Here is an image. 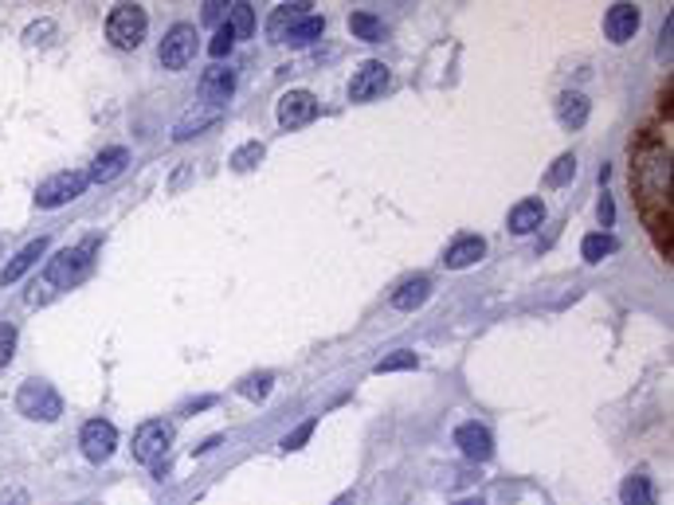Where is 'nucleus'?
I'll return each instance as SVG.
<instances>
[{
  "mask_svg": "<svg viewBox=\"0 0 674 505\" xmlns=\"http://www.w3.org/2000/svg\"><path fill=\"white\" fill-rule=\"evenodd\" d=\"M631 188L639 192V204L651 220L670 216V149H643L631 165Z\"/></svg>",
  "mask_w": 674,
  "mask_h": 505,
  "instance_id": "nucleus-1",
  "label": "nucleus"
},
{
  "mask_svg": "<svg viewBox=\"0 0 674 505\" xmlns=\"http://www.w3.org/2000/svg\"><path fill=\"white\" fill-rule=\"evenodd\" d=\"M94 239H87L83 247H63L59 255H51L48 266H44V283L56 286V290H71L74 283H83V278L91 274L94 266Z\"/></svg>",
  "mask_w": 674,
  "mask_h": 505,
  "instance_id": "nucleus-2",
  "label": "nucleus"
},
{
  "mask_svg": "<svg viewBox=\"0 0 674 505\" xmlns=\"http://www.w3.org/2000/svg\"><path fill=\"white\" fill-rule=\"evenodd\" d=\"M16 412L24 419H36V423H56L63 415V400L48 380H24L16 392Z\"/></svg>",
  "mask_w": 674,
  "mask_h": 505,
  "instance_id": "nucleus-3",
  "label": "nucleus"
},
{
  "mask_svg": "<svg viewBox=\"0 0 674 505\" xmlns=\"http://www.w3.org/2000/svg\"><path fill=\"white\" fill-rule=\"evenodd\" d=\"M145 31H149V16H145V8H137V4H118L114 13L106 16V39H110L118 51L142 48Z\"/></svg>",
  "mask_w": 674,
  "mask_h": 505,
  "instance_id": "nucleus-4",
  "label": "nucleus"
},
{
  "mask_svg": "<svg viewBox=\"0 0 674 505\" xmlns=\"http://www.w3.org/2000/svg\"><path fill=\"white\" fill-rule=\"evenodd\" d=\"M91 185V177L87 173H79V169H67V173H56V177H48L44 185L36 188V204L39 208H63V204H71L74 196H83V188Z\"/></svg>",
  "mask_w": 674,
  "mask_h": 505,
  "instance_id": "nucleus-5",
  "label": "nucleus"
},
{
  "mask_svg": "<svg viewBox=\"0 0 674 505\" xmlns=\"http://www.w3.org/2000/svg\"><path fill=\"white\" fill-rule=\"evenodd\" d=\"M169 443H173V423L169 419H149V423H142L134 431V458L153 466V462L165 458Z\"/></svg>",
  "mask_w": 674,
  "mask_h": 505,
  "instance_id": "nucleus-6",
  "label": "nucleus"
},
{
  "mask_svg": "<svg viewBox=\"0 0 674 505\" xmlns=\"http://www.w3.org/2000/svg\"><path fill=\"white\" fill-rule=\"evenodd\" d=\"M192 56H197V28H192V24L169 28V36L162 39V51H157L162 67L165 71H180V67H188Z\"/></svg>",
  "mask_w": 674,
  "mask_h": 505,
  "instance_id": "nucleus-7",
  "label": "nucleus"
},
{
  "mask_svg": "<svg viewBox=\"0 0 674 505\" xmlns=\"http://www.w3.org/2000/svg\"><path fill=\"white\" fill-rule=\"evenodd\" d=\"M79 447H83V455H87L91 462H106L114 455V447H118V427L110 423V419H91V423H83Z\"/></svg>",
  "mask_w": 674,
  "mask_h": 505,
  "instance_id": "nucleus-8",
  "label": "nucleus"
},
{
  "mask_svg": "<svg viewBox=\"0 0 674 505\" xmlns=\"http://www.w3.org/2000/svg\"><path fill=\"white\" fill-rule=\"evenodd\" d=\"M389 83H392V74L384 63H361V71L349 79V99L353 102H369V99H377V94L389 91Z\"/></svg>",
  "mask_w": 674,
  "mask_h": 505,
  "instance_id": "nucleus-9",
  "label": "nucleus"
},
{
  "mask_svg": "<svg viewBox=\"0 0 674 505\" xmlns=\"http://www.w3.org/2000/svg\"><path fill=\"white\" fill-rule=\"evenodd\" d=\"M318 118V99L310 91H286L279 99V126L283 130H298Z\"/></svg>",
  "mask_w": 674,
  "mask_h": 505,
  "instance_id": "nucleus-10",
  "label": "nucleus"
},
{
  "mask_svg": "<svg viewBox=\"0 0 674 505\" xmlns=\"http://www.w3.org/2000/svg\"><path fill=\"white\" fill-rule=\"evenodd\" d=\"M455 447L463 450V455L470 462H490L495 458V439H490L486 427H478V423H463L455 431Z\"/></svg>",
  "mask_w": 674,
  "mask_h": 505,
  "instance_id": "nucleus-11",
  "label": "nucleus"
},
{
  "mask_svg": "<svg viewBox=\"0 0 674 505\" xmlns=\"http://www.w3.org/2000/svg\"><path fill=\"white\" fill-rule=\"evenodd\" d=\"M639 31V8L635 4H612L604 16V36L612 44H627L631 36Z\"/></svg>",
  "mask_w": 674,
  "mask_h": 505,
  "instance_id": "nucleus-12",
  "label": "nucleus"
},
{
  "mask_svg": "<svg viewBox=\"0 0 674 505\" xmlns=\"http://www.w3.org/2000/svg\"><path fill=\"white\" fill-rule=\"evenodd\" d=\"M220 106H192V110H185L177 118L173 126V142H188V137H197L200 130H208V126L220 122Z\"/></svg>",
  "mask_w": 674,
  "mask_h": 505,
  "instance_id": "nucleus-13",
  "label": "nucleus"
},
{
  "mask_svg": "<svg viewBox=\"0 0 674 505\" xmlns=\"http://www.w3.org/2000/svg\"><path fill=\"white\" fill-rule=\"evenodd\" d=\"M232 91H235V71L232 67H208L205 79H200V99H205L208 106L228 102Z\"/></svg>",
  "mask_w": 674,
  "mask_h": 505,
  "instance_id": "nucleus-14",
  "label": "nucleus"
},
{
  "mask_svg": "<svg viewBox=\"0 0 674 505\" xmlns=\"http://www.w3.org/2000/svg\"><path fill=\"white\" fill-rule=\"evenodd\" d=\"M486 255V243H483V235H459V239L447 247V255H443V263L451 266V271H463V266H475L478 259Z\"/></svg>",
  "mask_w": 674,
  "mask_h": 505,
  "instance_id": "nucleus-15",
  "label": "nucleus"
},
{
  "mask_svg": "<svg viewBox=\"0 0 674 505\" xmlns=\"http://www.w3.org/2000/svg\"><path fill=\"white\" fill-rule=\"evenodd\" d=\"M48 255V239H36V243H28L24 251H16V259L4 266V271H0V286H13V283H20V278H24L31 266H36L39 259H44Z\"/></svg>",
  "mask_w": 674,
  "mask_h": 505,
  "instance_id": "nucleus-16",
  "label": "nucleus"
},
{
  "mask_svg": "<svg viewBox=\"0 0 674 505\" xmlns=\"http://www.w3.org/2000/svg\"><path fill=\"white\" fill-rule=\"evenodd\" d=\"M427 298H432V278L420 274V278H408V283L396 290L389 302H392V309H400V314H412V309H420Z\"/></svg>",
  "mask_w": 674,
  "mask_h": 505,
  "instance_id": "nucleus-17",
  "label": "nucleus"
},
{
  "mask_svg": "<svg viewBox=\"0 0 674 505\" xmlns=\"http://www.w3.org/2000/svg\"><path fill=\"white\" fill-rule=\"evenodd\" d=\"M126 165H130V153H126L122 145H110V149H102V153L94 157V165H91L87 177L94 180V185H106V180H114Z\"/></svg>",
  "mask_w": 674,
  "mask_h": 505,
  "instance_id": "nucleus-18",
  "label": "nucleus"
},
{
  "mask_svg": "<svg viewBox=\"0 0 674 505\" xmlns=\"http://www.w3.org/2000/svg\"><path fill=\"white\" fill-rule=\"evenodd\" d=\"M541 220H545V204L538 196H530V200H521V204H513V208H510V231L513 235L538 231Z\"/></svg>",
  "mask_w": 674,
  "mask_h": 505,
  "instance_id": "nucleus-19",
  "label": "nucleus"
},
{
  "mask_svg": "<svg viewBox=\"0 0 674 505\" xmlns=\"http://www.w3.org/2000/svg\"><path fill=\"white\" fill-rule=\"evenodd\" d=\"M557 118L565 130H581V126L588 122V99L581 91H565L557 99Z\"/></svg>",
  "mask_w": 674,
  "mask_h": 505,
  "instance_id": "nucleus-20",
  "label": "nucleus"
},
{
  "mask_svg": "<svg viewBox=\"0 0 674 505\" xmlns=\"http://www.w3.org/2000/svg\"><path fill=\"white\" fill-rule=\"evenodd\" d=\"M322 31H326V20H322V16H302V20H298V24L283 36V44H291V48H310L318 36H322Z\"/></svg>",
  "mask_w": 674,
  "mask_h": 505,
  "instance_id": "nucleus-21",
  "label": "nucleus"
},
{
  "mask_svg": "<svg viewBox=\"0 0 674 505\" xmlns=\"http://www.w3.org/2000/svg\"><path fill=\"white\" fill-rule=\"evenodd\" d=\"M306 8H310V4H279V13H275V16H271V24H267V31H271V39H279V44H283V36H286V31H291V28H294L302 16H310Z\"/></svg>",
  "mask_w": 674,
  "mask_h": 505,
  "instance_id": "nucleus-22",
  "label": "nucleus"
},
{
  "mask_svg": "<svg viewBox=\"0 0 674 505\" xmlns=\"http://www.w3.org/2000/svg\"><path fill=\"white\" fill-rule=\"evenodd\" d=\"M349 31L357 39H365V44H377V39H384V20H377L372 13H353L349 16Z\"/></svg>",
  "mask_w": 674,
  "mask_h": 505,
  "instance_id": "nucleus-23",
  "label": "nucleus"
},
{
  "mask_svg": "<svg viewBox=\"0 0 674 505\" xmlns=\"http://www.w3.org/2000/svg\"><path fill=\"white\" fill-rule=\"evenodd\" d=\"M616 235H608V231H596V235H584V243H581V255L588 263H604L608 255L616 251Z\"/></svg>",
  "mask_w": 674,
  "mask_h": 505,
  "instance_id": "nucleus-24",
  "label": "nucleus"
},
{
  "mask_svg": "<svg viewBox=\"0 0 674 505\" xmlns=\"http://www.w3.org/2000/svg\"><path fill=\"white\" fill-rule=\"evenodd\" d=\"M619 498H624V505H655V493H651V482L643 475H631L624 490H619Z\"/></svg>",
  "mask_w": 674,
  "mask_h": 505,
  "instance_id": "nucleus-25",
  "label": "nucleus"
},
{
  "mask_svg": "<svg viewBox=\"0 0 674 505\" xmlns=\"http://www.w3.org/2000/svg\"><path fill=\"white\" fill-rule=\"evenodd\" d=\"M573 177H576V157H573V153H561L557 161H553L549 173H545V185H549V188H561V185H569Z\"/></svg>",
  "mask_w": 674,
  "mask_h": 505,
  "instance_id": "nucleus-26",
  "label": "nucleus"
},
{
  "mask_svg": "<svg viewBox=\"0 0 674 505\" xmlns=\"http://www.w3.org/2000/svg\"><path fill=\"white\" fill-rule=\"evenodd\" d=\"M228 28L235 31V39H248L251 31H255V13H251V4H232L228 8Z\"/></svg>",
  "mask_w": 674,
  "mask_h": 505,
  "instance_id": "nucleus-27",
  "label": "nucleus"
},
{
  "mask_svg": "<svg viewBox=\"0 0 674 505\" xmlns=\"http://www.w3.org/2000/svg\"><path fill=\"white\" fill-rule=\"evenodd\" d=\"M271 384H275L271 372H255V376H243L240 380V392L248 396V400H267V396H271Z\"/></svg>",
  "mask_w": 674,
  "mask_h": 505,
  "instance_id": "nucleus-28",
  "label": "nucleus"
},
{
  "mask_svg": "<svg viewBox=\"0 0 674 505\" xmlns=\"http://www.w3.org/2000/svg\"><path fill=\"white\" fill-rule=\"evenodd\" d=\"M259 161H263V145L259 142H248V145H240L232 153V169H235V173H248V169H255Z\"/></svg>",
  "mask_w": 674,
  "mask_h": 505,
  "instance_id": "nucleus-29",
  "label": "nucleus"
},
{
  "mask_svg": "<svg viewBox=\"0 0 674 505\" xmlns=\"http://www.w3.org/2000/svg\"><path fill=\"white\" fill-rule=\"evenodd\" d=\"M416 364H420V361H416V353H408V349H396V353H389V357H384V361H377V369H372V372H404V369H416Z\"/></svg>",
  "mask_w": 674,
  "mask_h": 505,
  "instance_id": "nucleus-30",
  "label": "nucleus"
},
{
  "mask_svg": "<svg viewBox=\"0 0 674 505\" xmlns=\"http://www.w3.org/2000/svg\"><path fill=\"white\" fill-rule=\"evenodd\" d=\"M13 353H16V326L13 321H0V369H8Z\"/></svg>",
  "mask_w": 674,
  "mask_h": 505,
  "instance_id": "nucleus-31",
  "label": "nucleus"
},
{
  "mask_svg": "<svg viewBox=\"0 0 674 505\" xmlns=\"http://www.w3.org/2000/svg\"><path fill=\"white\" fill-rule=\"evenodd\" d=\"M232 44H235V31L223 24V28H216V36H212V44H208V56L212 59H223L232 51Z\"/></svg>",
  "mask_w": 674,
  "mask_h": 505,
  "instance_id": "nucleus-32",
  "label": "nucleus"
},
{
  "mask_svg": "<svg viewBox=\"0 0 674 505\" xmlns=\"http://www.w3.org/2000/svg\"><path fill=\"white\" fill-rule=\"evenodd\" d=\"M314 427H318V419H306L302 427H294V431L283 439V450H302V443H306L310 435H314Z\"/></svg>",
  "mask_w": 674,
  "mask_h": 505,
  "instance_id": "nucleus-33",
  "label": "nucleus"
},
{
  "mask_svg": "<svg viewBox=\"0 0 674 505\" xmlns=\"http://www.w3.org/2000/svg\"><path fill=\"white\" fill-rule=\"evenodd\" d=\"M0 505H28L24 490H0Z\"/></svg>",
  "mask_w": 674,
  "mask_h": 505,
  "instance_id": "nucleus-34",
  "label": "nucleus"
},
{
  "mask_svg": "<svg viewBox=\"0 0 674 505\" xmlns=\"http://www.w3.org/2000/svg\"><path fill=\"white\" fill-rule=\"evenodd\" d=\"M600 223H604V228H612V223H616V204H612V196L600 200Z\"/></svg>",
  "mask_w": 674,
  "mask_h": 505,
  "instance_id": "nucleus-35",
  "label": "nucleus"
},
{
  "mask_svg": "<svg viewBox=\"0 0 674 505\" xmlns=\"http://www.w3.org/2000/svg\"><path fill=\"white\" fill-rule=\"evenodd\" d=\"M670 24H674V20L667 16V24H662V36H659V39H662V44H659V56H670Z\"/></svg>",
  "mask_w": 674,
  "mask_h": 505,
  "instance_id": "nucleus-36",
  "label": "nucleus"
},
{
  "mask_svg": "<svg viewBox=\"0 0 674 505\" xmlns=\"http://www.w3.org/2000/svg\"><path fill=\"white\" fill-rule=\"evenodd\" d=\"M223 16V4H205V24H216Z\"/></svg>",
  "mask_w": 674,
  "mask_h": 505,
  "instance_id": "nucleus-37",
  "label": "nucleus"
},
{
  "mask_svg": "<svg viewBox=\"0 0 674 505\" xmlns=\"http://www.w3.org/2000/svg\"><path fill=\"white\" fill-rule=\"evenodd\" d=\"M212 447H220V435H212V439H205V443H200V447H197V455H208V450H212Z\"/></svg>",
  "mask_w": 674,
  "mask_h": 505,
  "instance_id": "nucleus-38",
  "label": "nucleus"
},
{
  "mask_svg": "<svg viewBox=\"0 0 674 505\" xmlns=\"http://www.w3.org/2000/svg\"><path fill=\"white\" fill-rule=\"evenodd\" d=\"M216 400H212V396H205V400H197V404H188V412H200V407H212Z\"/></svg>",
  "mask_w": 674,
  "mask_h": 505,
  "instance_id": "nucleus-39",
  "label": "nucleus"
},
{
  "mask_svg": "<svg viewBox=\"0 0 674 505\" xmlns=\"http://www.w3.org/2000/svg\"><path fill=\"white\" fill-rule=\"evenodd\" d=\"M455 505H486L483 498H463V501H455Z\"/></svg>",
  "mask_w": 674,
  "mask_h": 505,
  "instance_id": "nucleus-40",
  "label": "nucleus"
}]
</instances>
